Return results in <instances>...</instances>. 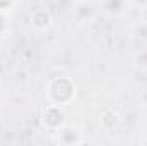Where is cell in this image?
Here are the masks:
<instances>
[{"instance_id":"6da1fadb","label":"cell","mask_w":147,"mask_h":146,"mask_svg":"<svg viewBox=\"0 0 147 146\" xmlns=\"http://www.w3.org/2000/svg\"><path fill=\"white\" fill-rule=\"evenodd\" d=\"M45 124L50 127V129H60L63 126V113L60 112L58 105H51L45 110Z\"/></svg>"},{"instance_id":"7a4b0ae2","label":"cell","mask_w":147,"mask_h":146,"mask_svg":"<svg viewBox=\"0 0 147 146\" xmlns=\"http://www.w3.org/2000/svg\"><path fill=\"white\" fill-rule=\"evenodd\" d=\"M31 23H33V26L38 28V29H45V28L50 26L51 17H50V14H48L46 10L38 9V10H34V12L31 14Z\"/></svg>"}]
</instances>
